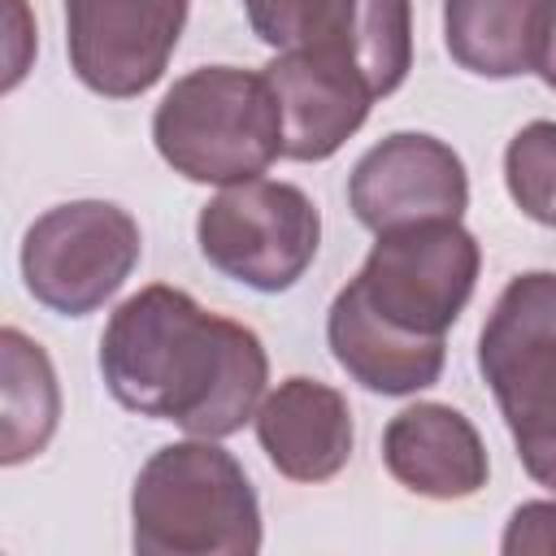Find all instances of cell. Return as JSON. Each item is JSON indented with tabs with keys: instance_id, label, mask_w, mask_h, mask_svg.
<instances>
[{
	"instance_id": "cell-6",
	"label": "cell",
	"mask_w": 556,
	"mask_h": 556,
	"mask_svg": "<svg viewBox=\"0 0 556 556\" xmlns=\"http://www.w3.org/2000/svg\"><path fill=\"white\" fill-rule=\"evenodd\" d=\"M200 256L252 287V291H287L295 287L321 248V213L295 182L248 178L222 187L195 217Z\"/></svg>"
},
{
	"instance_id": "cell-1",
	"label": "cell",
	"mask_w": 556,
	"mask_h": 556,
	"mask_svg": "<svg viewBox=\"0 0 556 556\" xmlns=\"http://www.w3.org/2000/svg\"><path fill=\"white\" fill-rule=\"evenodd\" d=\"M478 269L482 248L460 217L382 230L326 313V343L339 369L378 395L434 387L447 361L443 334L465 313Z\"/></svg>"
},
{
	"instance_id": "cell-14",
	"label": "cell",
	"mask_w": 556,
	"mask_h": 556,
	"mask_svg": "<svg viewBox=\"0 0 556 556\" xmlns=\"http://www.w3.org/2000/svg\"><path fill=\"white\" fill-rule=\"evenodd\" d=\"M556 0H443V43L478 78L539 74Z\"/></svg>"
},
{
	"instance_id": "cell-11",
	"label": "cell",
	"mask_w": 556,
	"mask_h": 556,
	"mask_svg": "<svg viewBox=\"0 0 556 556\" xmlns=\"http://www.w3.org/2000/svg\"><path fill=\"white\" fill-rule=\"evenodd\" d=\"M387 473L426 500H469L486 486V447L478 426L452 404H408L382 430Z\"/></svg>"
},
{
	"instance_id": "cell-16",
	"label": "cell",
	"mask_w": 556,
	"mask_h": 556,
	"mask_svg": "<svg viewBox=\"0 0 556 556\" xmlns=\"http://www.w3.org/2000/svg\"><path fill=\"white\" fill-rule=\"evenodd\" d=\"M504 187L530 222L556 226V122H526L508 139Z\"/></svg>"
},
{
	"instance_id": "cell-10",
	"label": "cell",
	"mask_w": 556,
	"mask_h": 556,
	"mask_svg": "<svg viewBox=\"0 0 556 556\" xmlns=\"http://www.w3.org/2000/svg\"><path fill=\"white\" fill-rule=\"evenodd\" d=\"M265 78L282 109V156L291 161L334 156L378 100L374 87L326 48H282L265 65Z\"/></svg>"
},
{
	"instance_id": "cell-2",
	"label": "cell",
	"mask_w": 556,
	"mask_h": 556,
	"mask_svg": "<svg viewBox=\"0 0 556 556\" xmlns=\"http://www.w3.org/2000/svg\"><path fill=\"white\" fill-rule=\"evenodd\" d=\"M100 374L122 408L174 421L195 439H226L256 417L269 356L252 326L152 282L113 308L100 334Z\"/></svg>"
},
{
	"instance_id": "cell-13",
	"label": "cell",
	"mask_w": 556,
	"mask_h": 556,
	"mask_svg": "<svg viewBox=\"0 0 556 556\" xmlns=\"http://www.w3.org/2000/svg\"><path fill=\"white\" fill-rule=\"evenodd\" d=\"M291 48H326L343 56L382 100L400 91L413 70V4L408 0H313Z\"/></svg>"
},
{
	"instance_id": "cell-3",
	"label": "cell",
	"mask_w": 556,
	"mask_h": 556,
	"mask_svg": "<svg viewBox=\"0 0 556 556\" xmlns=\"http://www.w3.org/2000/svg\"><path fill=\"white\" fill-rule=\"evenodd\" d=\"M130 543L143 556H252L261 504L217 439L156 447L130 486Z\"/></svg>"
},
{
	"instance_id": "cell-8",
	"label": "cell",
	"mask_w": 556,
	"mask_h": 556,
	"mask_svg": "<svg viewBox=\"0 0 556 556\" xmlns=\"http://www.w3.org/2000/svg\"><path fill=\"white\" fill-rule=\"evenodd\" d=\"M187 0H65V52L78 83L109 100H135L161 83Z\"/></svg>"
},
{
	"instance_id": "cell-17",
	"label": "cell",
	"mask_w": 556,
	"mask_h": 556,
	"mask_svg": "<svg viewBox=\"0 0 556 556\" xmlns=\"http://www.w3.org/2000/svg\"><path fill=\"white\" fill-rule=\"evenodd\" d=\"M500 552L508 556H556V500H530L513 508Z\"/></svg>"
},
{
	"instance_id": "cell-7",
	"label": "cell",
	"mask_w": 556,
	"mask_h": 556,
	"mask_svg": "<svg viewBox=\"0 0 556 556\" xmlns=\"http://www.w3.org/2000/svg\"><path fill=\"white\" fill-rule=\"evenodd\" d=\"M139 222L122 204L70 200L26 226L22 282L43 308L87 317L122 291L139 265Z\"/></svg>"
},
{
	"instance_id": "cell-9",
	"label": "cell",
	"mask_w": 556,
	"mask_h": 556,
	"mask_svg": "<svg viewBox=\"0 0 556 556\" xmlns=\"http://www.w3.org/2000/svg\"><path fill=\"white\" fill-rule=\"evenodd\" d=\"M348 204L374 235L426 217H460L469 208V174L443 139L395 130L356 161Z\"/></svg>"
},
{
	"instance_id": "cell-18",
	"label": "cell",
	"mask_w": 556,
	"mask_h": 556,
	"mask_svg": "<svg viewBox=\"0 0 556 556\" xmlns=\"http://www.w3.org/2000/svg\"><path fill=\"white\" fill-rule=\"evenodd\" d=\"M243 9H248V22H252L256 39L269 43L274 52H282V48L295 43L313 0H243Z\"/></svg>"
},
{
	"instance_id": "cell-4",
	"label": "cell",
	"mask_w": 556,
	"mask_h": 556,
	"mask_svg": "<svg viewBox=\"0 0 556 556\" xmlns=\"http://www.w3.org/2000/svg\"><path fill=\"white\" fill-rule=\"evenodd\" d=\"M152 139L161 161L187 182L235 187L261 178L282 156V109L265 70L200 65L156 104Z\"/></svg>"
},
{
	"instance_id": "cell-12",
	"label": "cell",
	"mask_w": 556,
	"mask_h": 556,
	"mask_svg": "<svg viewBox=\"0 0 556 556\" xmlns=\"http://www.w3.org/2000/svg\"><path fill=\"white\" fill-rule=\"evenodd\" d=\"M252 421L261 452L291 482H330L352 460V408L330 382L295 374L265 391Z\"/></svg>"
},
{
	"instance_id": "cell-5",
	"label": "cell",
	"mask_w": 556,
	"mask_h": 556,
	"mask_svg": "<svg viewBox=\"0 0 556 556\" xmlns=\"http://www.w3.org/2000/svg\"><path fill=\"white\" fill-rule=\"evenodd\" d=\"M478 369L504 413L521 469L556 495V274H517L482 334Z\"/></svg>"
},
{
	"instance_id": "cell-15",
	"label": "cell",
	"mask_w": 556,
	"mask_h": 556,
	"mask_svg": "<svg viewBox=\"0 0 556 556\" xmlns=\"http://www.w3.org/2000/svg\"><path fill=\"white\" fill-rule=\"evenodd\" d=\"M61 421V387L48 352L17 326L0 330V460L39 456Z\"/></svg>"
},
{
	"instance_id": "cell-20",
	"label": "cell",
	"mask_w": 556,
	"mask_h": 556,
	"mask_svg": "<svg viewBox=\"0 0 556 556\" xmlns=\"http://www.w3.org/2000/svg\"><path fill=\"white\" fill-rule=\"evenodd\" d=\"M543 83L556 91V22H552V35H547V52H543V65H539Z\"/></svg>"
},
{
	"instance_id": "cell-19",
	"label": "cell",
	"mask_w": 556,
	"mask_h": 556,
	"mask_svg": "<svg viewBox=\"0 0 556 556\" xmlns=\"http://www.w3.org/2000/svg\"><path fill=\"white\" fill-rule=\"evenodd\" d=\"M4 9H9V74H4V91H13L17 83H22V74H26V61H22V43H30L35 48V35L22 26L26 22V4L22 0H4Z\"/></svg>"
}]
</instances>
